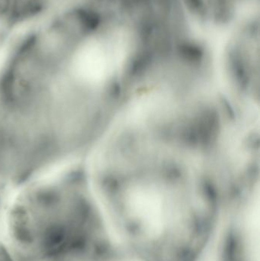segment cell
Masks as SVG:
<instances>
[{
  "label": "cell",
  "mask_w": 260,
  "mask_h": 261,
  "mask_svg": "<svg viewBox=\"0 0 260 261\" xmlns=\"http://www.w3.org/2000/svg\"><path fill=\"white\" fill-rule=\"evenodd\" d=\"M109 88L77 44L31 38L0 73V147L50 167L93 137Z\"/></svg>",
  "instance_id": "cell-1"
},
{
  "label": "cell",
  "mask_w": 260,
  "mask_h": 261,
  "mask_svg": "<svg viewBox=\"0 0 260 261\" xmlns=\"http://www.w3.org/2000/svg\"><path fill=\"white\" fill-rule=\"evenodd\" d=\"M173 181L158 174L134 178L127 185L125 206L133 219L150 238H157L166 228L176 208Z\"/></svg>",
  "instance_id": "cell-2"
},
{
  "label": "cell",
  "mask_w": 260,
  "mask_h": 261,
  "mask_svg": "<svg viewBox=\"0 0 260 261\" xmlns=\"http://www.w3.org/2000/svg\"><path fill=\"white\" fill-rule=\"evenodd\" d=\"M138 261V260H136V259H130V260H127V261Z\"/></svg>",
  "instance_id": "cell-3"
},
{
  "label": "cell",
  "mask_w": 260,
  "mask_h": 261,
  "mask_svg": "<svg viewBox=\"0 0 260 261\" xmlns=\"http://www.w3.org/2000/svg\"><path fill=\"white\" fill-rule=\"evenodd\" d=\"M237 1H239V0H236V2H237Z\"/></svg>",
  "instance_id": "cell-4"
}]
</instances>
